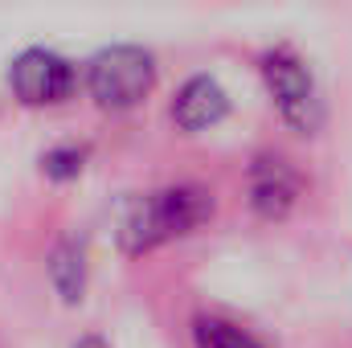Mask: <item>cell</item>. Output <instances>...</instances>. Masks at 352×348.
I'll list each match as a JSON object with an SVG mask.
<instances>
[{
	"instance_id": "cell-2",
	"label": "cell",
	"mask_w": 352,
	"mask_h": 348,
	"mask_svg": "<svg viewBox=\"0 0 352 348\" xmlns=\"http://www.w3.org/2000/svg\"><path fill=\"white\" fill-rule=\"evenodd\" d=\"M258 74L266 83L270 102L278 107L283 123L299 135H316L324 127V94L311 74V66L291 45H270L258 58Z\"/></svg>"
},
{
	"instance_id": "cell-6",
	"label": "cell",
	"mask_w": 352,
	"mask_h": 348,
	"mask_svg": "<svg viewBox=\"0 0 352 348\" xmlns=\"http://www.w3.org/2000/svg\"><path fill=\"white\" fill-rule=\"evenodd\" d=\"M226 115H230V94L209 74H192L173 98V123L180 131H188V135L217 127Z\"/></svg>"
},
{
	"instance_id": "cell-1",
	"label": "cell",
	"mask_w": 352,
	"mask_h": 348,
	"mask_svg": "<svg viewBox=\"0 0 352 348\" xmlns=\"http://www.w3.org/2000/svg\"><path fill=\"white\" fill-rule=\"evenodd\" d=\"M213 217V193L201 184H173L156 193H140L119 213V250L123 254H148L173 238L192 234Z\"/></svg>"
},
{
	"instance_id": "cell-4",
	"label": "cell",
	"mask_w": 352,
	"mask_h": 348,
	"mask_svg": "<svg viewBox=\"0 0 352 348\" xmlns=\"http://www.w3.org/2000/svg\"><path fill=\"white\" fill-rule=\"evenodd\" d=\"M8 87H12V94L25 107H50V102L70 98V90H74V66L62 54L33 45V50H21L8 62Z\"/></svg>"
},
{
	"instance_id": "cell-5",
	"label": "cell",
	"mask_w": 352,
	"mask_h": 348,
	"mask_svg": "<svg viewBox=\"0 0 352 348\" xmlns=\"http://www.w3.org/2000/svg\"><path fill=\"white\" fill-rule=\"evenodd\" d=\"M299 188H303V180H299L295 164L287 156L263 152L250 164V205H254V213L266 217V221L287 217L295 209V201H299Z\"/></svg>"
},
{
	"instance_id": "cell-8",
	"label": "cell",
	"mask_w": 352,
	"mask_h": 348,
	"mask_svg": "<svg viewBox=\"0 0 352 348\" xmlns=\"http://www.w3.org/2000/svg\"><path fill=\"white\" fill-rule=\"evenodd\" d=\"M192 336H197V348H266L258 336H250L246 328H238L221 316H197Z\"/></svg>"
},
{
	"instance_id": "cell-10",
	"label": "cell",
	"mask_w": 352,
	"mask_h": 348,
	"mask_svg": "<svg viewBox=\"0 0 352 348\" xmlns=\"http://www.w3.org/2000/svg\"><path fill=\"white\" fill-rule=\"evenodd\" d=\"M74 348H107V340H98V336H82Z\"/></svg>"
},
{
	"instance_id": "cell-7",
	"label": "cell",
	"mask_w": 352,
	"mask_h": 348,
	"mask_svg": "<svg viewBox=\"0 0 352 348\" xmlns=\"http://www.w3.org/2000/svg\"><path fill=\"white\" fill-rule=\"evenodd\" d=\"M50 283H54V291L66 303L82 299V291H87V254H82V246L74 238L54 246V254H50Z\"/></svg>"
},
{
	"instance_id": "cell-9",
	"label": "cell",
	"mask_w": 352,
	"mask_h": 348,
	"mask_svg": "<svg viewBox=\"0 0 352 348\" xmlns=\"http://www.w3.org/2000/svg\"><path fill=\"white\" fill-rule=\"evenodd\" d=\"M87 168V148L78 144H66V148H50L41 156V173L50 180H74V176Z\"/></svg>"
},
{
	"instance_id": "cell-3",
	"label": "cell",
	"mask_w": 352,
	"mask_h": 348,
	"mask_svg": "<svg viewBox=\"0 0 352 348\" xmlns=\"http://www.w3.org/2000/svg\"><path fill=\"white\" fill-rule=\"evenodd\" d=\"M156 62L140 45H107L87 62V90L102 111H127L148 98Z\"/></svg>"
}]
</instances>
